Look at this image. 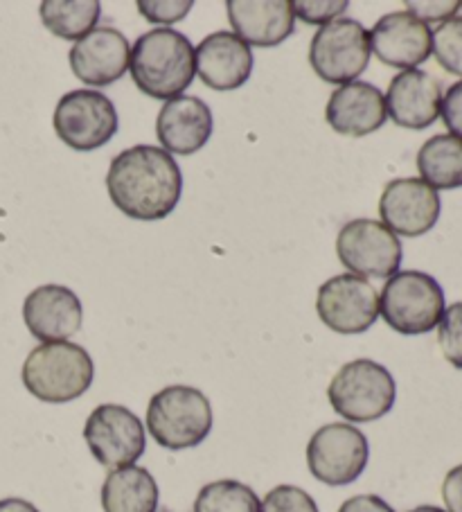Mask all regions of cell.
Segmentation results:
<instances>
[{
  "instance_id": "cell-10",
  "label": "cell",
  "mask_w": 462,
  "mask_h": 512,
  "mask_svg": "<svg viewBox=\"0 0 462 512\" xmlns=\"http://www.w3.org/2000/svg\"><path fill=\"white\" fill-rule=\"evenodd\" d=\"M368 458V438L345 422L321 427L307 445L309 472L325 485L354 483L366 470Z\"/></svg>"
},
{
  "instance_id": "cell-14",
  "label": "cell",
  "mask_w": 462,
  "mask_h": 512,
  "mask_svg": "<svg viewBox=\"0 0 462 512\" xmlns=\"http://www.w3.org/2000/svg\"><path fill=\"white\" fill-rule=\"evenodd\" d=\"M370 50L381 64L415 70L433 55V32L411 12L386 14L370 32Z\"/></svg>"
},
{
  "instance_id": "cell-35",
  "label": "cell",
  "mask_w": 462,
  "mask_h": 512,
  "mask_svg": "<svg viewBox=\"0 0 462 512\" xmlns=\"http://www.w3.org/2000/svg\"><path fill=\"white\" fill-rule=\"evenodd\" d=\"M0 512H39V508L25 499L10 497V499H0Z\"/></svg>"
},
{
  "instance_id": "cell-22",
  "label": "cell",
  "mask_w": 462,
  "mask_h": 512,
  "mask_svg": "<svg viewBox=\"0 0 462 512\" xmlns=\"http://www.w3.org/2000/svg\"><path fill=\"white\" fill-rule=\"evenodd\" d=\"M158 483L145 467L127 465L113 470L102 485L104 512H156Z\"/></svg>"
},
{
  "instance_id": "cell-16",
  "label": "cell",
  "mask_w": 462,
  "mask_h": 512,
  "mask_svg": "<svg viewBox=\"0 0 462 512\" xmlns=\"http://www.w3.org/2000/svg\"><path fill=\"white\" fill-rule=\"evenodd\" d=\"M70 68L79 82L111 86L129 70L131 46L115 28H95L70 48Z\"/></svg>"
},
{
  "instance_id": "cell-32",
  "label": "cell",
  "mask_w": 462,
  "mask_h": 512,
  "mask_svg": "<svg viewBox=\"0 0 462 512\" xmlns=\"http://www.w3.org/2000/svg\"><path fill=\"white\" fill-rule=\"evenodd\" d=\"M440 116L451 136L462 138V79L449 88L447 95H442Z\"/></svg>"
},
{
  "instance_id": "cell-34",
  "label": "cell",
  "mask_w": 462,
  "mask_h": 512,
  "mask_svg": "<svg viewBox=\"0 0 462 512\" xmlns=\"http://www.w3.org/2000/svg\"><path fill=\"white\" fill-rule=\"evenodd\" d=\"M339 512H395L393 506L377 497V494H357L348 501H343V506L339 508Z\"/></svg>"
},
{
  "instance_id": "cell-8",
  "label": "cell",
  "mask_w": 462,
  "mask_h": 512,
  "mask_svg": "<svg viewBox=\"0 0 462 512\" xmlns=\"http://www.w3.org/2000/svg\"><path fill=\"white\" fill-rule=\"evenodd\" d=\"M61 143L77 152H93L104 147L118 131V111L104 93L70 91L61 97L52 118Z\"/></svg>"
},
{
  "instance_id": "cell-30",
  "label": "cell",
  "mask_w": 462,
  "mask_h": 512,
  "mask_svg": "<svg viewBox=\"0 0 462 512\" xmlns=\"http://www.w3.org/2000/svg\"><path fill=\"white\" fill-rule=\"evenodd\" d=\"M192 7H194L192 0H185V3H179V0H167V3L165 0H158V3H151V0H140L138 12L145 16L149 23L172 25L176 21H183Z\"/></svg>"
},
{
  "instance_id": "cell-31",
  "label": "cell",
  "mask_w": 462,
  "mask_h": 512,
  "mask_svg": "<svg viewBox=\"0 0 462 512\" xmlns=\"http://www.w3.org/2000/svg\"><path fill=\"white\" fill-rule=\"evenodd\" d=\"M460 7L462 3H458V0H449V3H433V0H429V3H426V0H420V3H406V10L426 25L447 23L456 16Z\"/></svg>"
},
{
  "instance_id": "cell-17",
  "label": "cell",
  "mask_w": 462,
  "mask_h": 512,
  "mask_svg": "<svg viewBox=\"0 0 462 512\" xmlns=\"http://www.w3.org/2000/svg\"><path fill=\"white\" fill-rule=\"evenodd\" d=\"M215 120L201 97L179 95L165 102L156 118V136L167 154L192 156L212 138Z\"/></svg>"
},
{
  "instance_id": "cell-18",
  "label": "cell",
  "mask_w": 462,
  "mask_h": 512,
  "mask_svg": "<svg viewBox=\"0 0 462 512\" xmlns=\"http://www.w3.org/2000/svg\"><path fill=\"white\" fill-rule=\"evenodd\" d=\"M194 64L201 82L212 91H235L253 73V52L233 32H215L194 50Z\"/></svg>"
},
{
  "instance_id": "cell-5",
  "label": "cell",
  "mask_w": 462,
  "mask_h": 512,
  "mask_svg": "<svg viewBox=\"0 0 462 512\" xmlns=\"http://www.w3.org/2000/svg\"><path fill=\"white\" fill-rule=\"evenodd\" d=\"M444 310L440 282L424 271H397L379 296L384 321L404 337H420L438 328Z\"/></svg>"
},
{
  "instance_id": "cell-36",
  "label": "cell",
  "mask_w": 462,
  "mask_h": 512,
  "mask_svg": "<svg viewBox=\"0 0 462 512\" xmlns=\"http://www.w3.org/2000/svg\"><path fill=\"white\" fill-rule=\"evenodd\" d=\"M408 512H447V510L435 508V506H420V508H413V510H408Z\"/></svg>"
},
{
  "instance_id": "cell-2",
  "label": "cell",
  "mask_w": 462,
  "mask_h": 512,
  "mask_svg": "<svg viewBox=\"0 0 462 512\" xmlns=\"http://www.w3.org/2000/svg\"><path fill=\"white\" fill-rule=\"evenodd\" d=\"M129 70L142 93L170 102L194 82V46L179 30H149L133 43Z\"/></svg>"
},
{
  "instance_id": "cell-24",
  "label": "cell",
  "mask_w": 462,
  "mask_h": 512,
  "mask_svg": "<svg viewBox=\"0 0 462 512\" xmlns=\"http://www.w3.org/2000/svg\"><path fill=\"white\" fill-rule=\"evenodd\" d=\"M102 5L97 0H46L41 3V21L59 39L79 41L95 30Z\"/></svg>"
},
{
  "instance_id": "cell-26",
  "label": "cell",
  "mask_w": 462,
  "mask_h": 512,
  "mask_svg": "<svg viewBox=\"0 0 462 512\" xmlns=\"http://www.w3.org/2000/svg\"><path fill=\"white\" fill-rule=\"evenodd\" d=\"M433 55L447 73L462 77V16H453L433 32Z\"/></svg>"
},
{
  "instance_id": "cell-28",
  "label": "cell",
  "mask_w": 462,
  "mask_h": 512,
  "mask_svg": "<svg viewBox=\"0 0 462 512\" xmlns=\"http://www.w3.org/2000/svg\"><path fill=\"white\" fill-rule=\"evenodd\" d=\"M260 512H321L314 497L296 485H278L262 499Z\"/></svg>"
},
{
  "instance_id": "cell-20",
  "label": "cell",
  "mask_w": 462,
  "mask_h": 512,
  "mask_svg": "<svg viewBox=\"0 0 462 512\" xmlns=\"http://www.w3.org/2000/svg\"><path fill=\"white\" fill-rule=\"evenodd\" d=\"M325 118L339 136L363 138L386 125V97L368 82L339 86L327 102Z\"/></svg>"
},
{
  "instance_id": "cell-23",
  "label": "cell",
  "mask_w": 462,
  "mask_h": 512,
  "mask_svg": "<svg viewBox=\"0 0 462 512\" xmlns=\"http://www.w3.org/2000/svg\"><path fill=\"white\" fill-rule=\"evenodd\" d=\"M417 172L435 192L462 188V138L438 134L426 140L417 152Z\"/></svg>"
},
{
  "instance_id": "cell-19",
  "label": "cell",
  "mask_w": 462,
  "mask_h": 512,
  "mask_svg": "<svg viewBox=\"0 0 462 512\" xmlns=\"http://www.w3.org/2000/svg\"><path fill=\"white\" fill-rule=\"evenodd\" d=\"M386 113L395 125L413 131L431 127L442 109V86L424 70H404L388 84Z\"/></svg>"
},
{
  "instance_id": "cell-25",
  "label": "cell",
  "mask_w": 462,
  "mask_h": 512,
  "mask_svg": "<svg viewBox=\"0 0 462 512\" xmlns=\"http://www.w3.org/2000/svg\"><path fill=\"white\" fill-rule=\"evenodd\" d=\"M260 508L262 501L253 488L233 479L203 485L194 501V512H260Z\"/></svg>"
},
{
  "instance_id": "cell-4",
  "label": "cell",
  "mask_w": 462,
  "mask_h": 512,
  "mask_svg": "<svg viewBox=\"0 0 462 512\" xmlns=\"http://www.w3.org/2000/svg\"><path fill=\"white\" fill-rule=\"evenodd\" d=\"M147 429L165 449L179 452L201 445L212 431V406L194 386H167L149 400Z\"/></svg>"
},
{
  "instance_id": "cell-9",
  "label": "cell",
  "mask_w": 462,
  "mask_h": 512,
  "mask_svg": "<svg viewBox=\"0 0 462 512\" xmlns=\"http://www.w3.org/2000/svg\"><path fill=\"white\" fill-rule=\"evenodd\" d=\"M336 253L345 269L359 278H393L402 264L399 237L375 219H354L336 237Z\"/></svg>"
},
{
  "instance_id": "cell-7",
  "label": "cell",
  "mask_w": 462,
  "mask_h": 512,
  "mask_svg": "<svg viewBox=\"0 0 462 512\" xmlns=\"http://www.w3.org/2000/svg\"><path fill=\"white\" fill-rule=\"evenodd\" d=\"M370 32L354 19H336L314 34L309 64L327 84H352L370 64Z\"/></svg>"
},
{
  "instance_id": "cell-12",
  "label": "cell",
  "mask_w": 462,
  "mask_h": 512,
  "mask_svg": "<svg viewBox=\"0 0 462 512\" xmlns=\"http://www.w3.org/2000/svg\"><path fill=\"white\" fill-rule=\"evenodd\" d=\"M316 312L336 334H363L379 319V294L366 278L341 273L318 289Z\"/></svg>"
},
{
  "instance_id": "cell-21",
  "label": "cell",
  "mask_w": 462,
  "mask_h": 512,
  "mask_svg": "<svg viewBox=\"0 0 462 512\" xmlns=\"http://www.w3.org/2000/svg\"><path fill=\"white\" fill-rule=\"evenodd\" d=\"M226 10L237 37L255 48L280 46L296 23L289 0H228Z\"/></svg>"
},
{
  "instance_id": "cell-29",
  "label": "cell",
  "mask_w": 462,
  "mask_h": 512,
  "mask_svg": "<svg viewBox=\"0 0 462 512\" xmlns=\"http://www.w3.org/2000/svg\"><path fill=\"white\" fill-rule=\"evenodd\" d=\"M293 7V16L300 21H305L309 25H327L339 19V16L348 10V3L345 0H321V3H316V0H296V3H291Z\"/></svg>"
},
{
  "instance_id": "cell-6",
  "label": "cell",
  "mask_w": 462,
  "mask_h": 512,
  "mask_svg": "<svg viewBox=\"0 0 462 512\" xmlns=\"http://www.w3.org/2000/svg\"><path fill=\"white\" fill-rule=\"evenodd\" d=\"M327 397L341 418L361 425L393 411L397 386L386 366L372 359H354L332 377Z\"/></svg>"
},
{
  "instance_id": "cell-11",
  "label": "cell",
  "mask_w": 462,
  "mask_h": 512,
  "mask_svg": "<svg viewBox=\"0 0 462 512\" xmlns=\"http://www.w3.org/2000/svg\"><path fill=\"white\" fill-rule=\"evenodd\" d=\"M84 440L95 461L118 470L145 454L147 438L136 413L120 404H100L84 425Z\"/></svg>"
},
{
  "instance_id": "cell-27",
  "label": "cell",
  "mask_w": 462,
  "mask_h": 512,
  "mask_svg": "<svg viewBox=\"0 0 462 512\" xmlns=\"http://www.w3.org/2000/svg\"><path fill=\"white\" fill-rule=\"evenodd\" d=\"M438 343L444 359L462 370V300L444 310L438 323Z\"/></svg>"
},
{
  "instance_id": "cell-3",
  "label": "cell",
  "mask_w": 462,
  "mask_h": 512,
  "mask_svg": "<svg viewBox=\"0 0 462 512\" xmlns=\"http://www.w3.org/2000/svg\"><path fill=\"white\" fill-rule=\"evenodd\" d=\"M23 384L41 402L66 404L93 384L95 366L86 348L70 341L41 343L23 364Z\"/></svg>"
},
{
  "instance_id": "cell-33",
  "label": "cell",
  "mask_w": 462,
  "mask_h": 512,
  "mask_svg": "<svg viewBox=\"0 0 462 512\" xmlns=\"http://www.w3.org/2000/svg\"><path fill=\"white\" fill-rule=\"evenodd\" d=\"M442 501L447 512H462V465H456L444 476Z\"/></svg>"
},
{
  "instance_id": "cell-15",
  "label": "cell",
  "mask_w": 462,
  "mask_h": 512,
  "mask_svg": "<svg viewBox=\"0 0 462 512\" xmlns=\"http://www.w3.org/2000/svg\"><path fill=\"white\" fill-rule=\"evenodd\" d=\"M23 319L34 339L59 343L82 330L84 307L73 289L64 285H41L25 298Z\"/></svg>"
},
{
  "instance_id": "cell-13",
  "label": "cell",
  "mask_w": 462,
  "mask_h": 512,
  "mask_svg": "<svg viewBox=\"0 0 462 512\" xmlns=\"http://www.w3.org/2000/svg\"><path fill=\"white\" fill-rule=\"evenodd\" d=\"M442 210L440 194L422 179L390 181L379 199V215L395 235L420 237L438 224Z\"/></svg>"
},
{
  "instance_id": "cell-1",
  "label": "cell",
  "mask_w": 462,
  "mask_h": 512,
  "mask_svg": "<svg viewBox=\"0 0 462 512\" xmlns=\"http://www.w3.org/2000/svg\"><path fill=\"white\" fill-rule=\"evenodd\" d=\"M106 188L115 208L140 222L172 215L181 201L183 174L174 156L154 145H136L111 161Z\"/></svg>"
}]
</instances>
